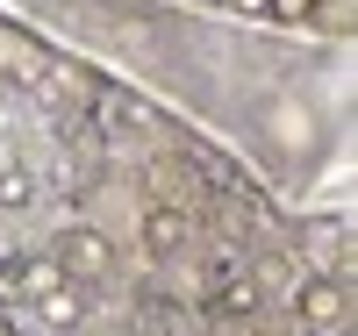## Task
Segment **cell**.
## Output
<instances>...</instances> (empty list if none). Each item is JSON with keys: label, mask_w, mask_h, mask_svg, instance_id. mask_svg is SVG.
<instances>
[{"label": "cell", "mask_w": 358, "mask_h": 336, "mask_svg": "<svg viewBox=\"0 0 358 336\" xmlns=\"http://www.w3.org/2000/svg\"><path fill=\"white\" fill-rule=\"evenodd\" d=\"M65 279V272H57V258L50 251H29V258H8L0 265V300H29V308H36V300Z\"/></svg>", "instance_id": "cell-3"}, {"label": "cell", "mask_w": 358, "mask_h": 336, "mask_svg": "<svg viewBox=\"0 0 358 336\" xmlns=\"http://www.w3.org/2000/svg\"><path fill=\"white\" fill-rule=\"evenodd\" d=\"M179 243H187V215H172V207H151V215H143V251H151V258H172Z\"/></svg>", "instance_id": "cell-5"}, {"label": "cell", "mask_w": 358, "mask_h": 336, "mask_svg": "<svg viewBox=\"0 0 358 336\" xmlns=\"http://www.w3.org/2000/svg\"><path fill=\"white\" fill-rule=\"evenodd\" d=\"M50 258H57V272H65L72 286H101L108 272H115V251H108V236H101V229H65Z\"/></svg>", "instance_id": "cell-1"}, {"label": "cell", "mask_w": 358, "mask_h": 336, "mask_svg": "<svg viewBox=\"0 0 358 336\" xmlns=\"http://www.w3.org/2000/svg\"><path fill=\"white\" fill-rule=\"evenodd\" d=\"M36 315H43L50 329H72V322L86 315V300H79V286H72V279H57V286H50V293L36 300Z\"/></svg>", "instance_id": "cell-6"}, {"label": "cell", "mask_w": 358, "mask_h": 336, "mask_svg": "<svg viewBox=\"0 0 358 336\" xmlns=\"http://www.w3.org/2000/svg\"><path fill=\"white\" fill-rule=\"evenodd\" d=\"M244 8H265V0H244Z\"/></svg>", "instance_id": "cell-9"}, {"label": "cell", "mask_w": 358, "mask_h": 336, "mask_svg": "<svg viewBox=\"0 0 358 336\" xmlns=\"http://www.w3.org/2000/svg\"><path fill=\"white\" fill-rule=\"evenodd\" d=\"M208 286H215V308L222 315H258V279H251V272H229V265H215V279H208Z\"/></svg>", "instance_id": "cell-4"}, {"label": "cell", "mask_w": 358, "mask_h": 336, "mask_svg": "<svg viewBox=\"0 0 358 336\" xmlns=\"http://www.w3.org/2000/svg\"><path fill=\"white\" fill-rule=\"evenodd\" d=\"M273 8H280V15H287V22H301V15H308V8H315V0H273Z\"/></svg>", "instance_id": "cell-8"}, {"label": "cell", "mask_w": 358, "mask_h": 336, "mask_svg": "<svg viewBox=\"0 0 358 336\" xmlns=\"http://www.w3.org/2000/svg\"><path fill=\"white\" fill-rule=\"evenodd\" d=\"M294 315H301L315 336L351 329V286H344V279H308V286H301V300H294Z\"/></svg>", "instance_id": "cell-2"}, {"label": "cell", "mask_w": 358, "mask_h": 336, "mask_svg": "<svg viewBox=\"0 0 358 336\" xmlns=\"http://www.w3.org/2000/svg\"><path fill=\"white\" fill-rule=\"evenodd\" d=\"M29 200H36V179H29L22 165H8L0 172V207H29Z\"/></svg>", "instance_id": "cell-7"}]
</instances>
